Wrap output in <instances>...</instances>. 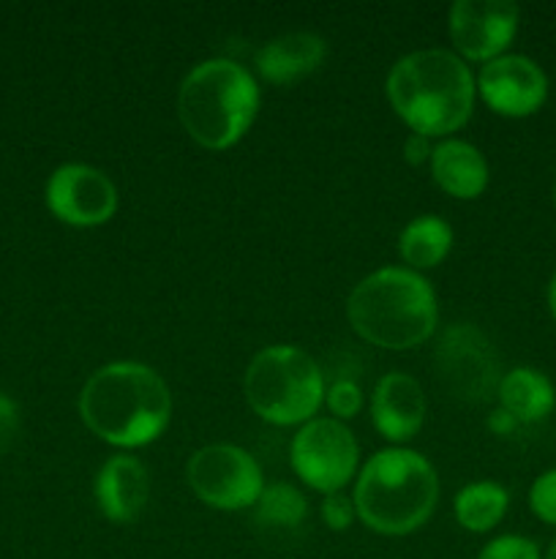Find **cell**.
Wrapping results in <instances>:
<instances>
[{
	"instance_id": "1",
	"label": "cell",
	"mask_w": 556,
	"mask_h": 559,
	"mask_svg": "<svg viewBox=\"0 0 556 559\" xmlns=\"http://www.w3.org/2000/svg\"><path fill=\"white\" fill-rule=\"evenodd\" d=\"M80 415L98 440L134 451L164 435L172 418V393L156 369L118 360L87 377L80 393Z\"/></svg>"
},
{
	"instance_id": "2",
	"label": "cell",
	"mask_w": 556,
	"mask_h": 559,
	"mask_svg": "<svg viewBox=\"0 0 556 559\" xmlns=\"http://www.w3.org/2000/svg\"><path fill=\"white\" fill-rule=\"evenodd\" d=\"M385 93L398 118L423 136H450L474 112V74L450 49H418L392 63Z\"/></svg>"
},
{
	"instance_id": "3",
	"label": "cell",
	"mask_w": 556,
	"mask_h": 559,
	"mask_svg": "<svg viewBox=\"0 0 556 559\" xmlns=\"http://www.w3.org/2000/svg\"><path fill=\"white\" fill-rule=\"evenodd\" d=\"M347 320L360 338L382 349H412L428 342L439 322L436 293L409 267H379L354 284Z\"/></svg>"
},
{
	"instance_id": "4",
	"label": "cell",
	"mask_w": 556,
	"mask_h": 559,
	"mask_svg": "<svg viewBox=\"0 0 556 559\" xmlns=\"http://www.w3.org/2000/svg\"><path fill=\"white\" fill-rule=\"evenodd\" d=\"M358 519L379 535H409L423 527L439 502V475L412 448L376 451L354 480Z\"/></svg>"
},
{
	"instance_id": "5",
	"label": "cell",
	"mask_w": 556,
	"mask_h": 559,
	"mask_svg": "<svg viewBox=\"0 0 556 559\" xmlns=\"http://www.w3.org/2000/svg\"><path fill=\"white\" fill-rule=\"evenodd\" d=\"M259 102V87L245 66L210 58L196 63L180 82L178 115L196 145L227 151L251 129Z\"/></svg>"
},
{
	"instance_id": "6",
	"label": "cell",
	"mask_w": 556,
	"mask_h": 559,
	"mask_svg": "<svg viewBox=\"0 0 556 559\" xmlns=\"http://www.w3.org/2000/svg\"><path fill=\"white\" fill-rule=\"evenodd\" d=\"M245 402L265 424L303 426L325 404V377L319 364L294 344H270L245 369Z\"/></svg>"
},
{
	"instance_id": "7",
	"label": "cell",
	"mask_w": 556,
	"mask_h": 559,
	"mask_svg": "<svg viewBox=\"0 0 556 559\" xmlns=\"http://www.w3.org/2000/svg\"><path fill=\"white\" fill-rule=\"evenodd\" d=\"M436 377L450 396L463 404H488L501 382L499 353L472 322L445 328L434 349Z\"/></svg>"
},
{
	"instance_id": "8",
	"label": "cell",
	"mask_w": 556,
	"mask_h": 559,
	"mask_svg": "<svg viewBox=\"0 0 556 559\" xmlns=\"http://www.w3.org/2000/svg\"><path fill=\"white\" fill-rule=\"evenodd\" d=\"M289 462L309 489L336 495L358 475L360 445L343 420L314 418L292 437Z\"/></svg>"
},
{
	"instance_id": "9",
	"label": "cell",
	"mask_w": 556,
	"mask_h": 559,
	"mask_svg": "<svg viewBox=\"0 0 556 559\" xmlns=\"http://www.w3.org/2000/svg\"><path fill=\"white\" fill-rule=\"evenodd\" d=\"M185 480L205 506L216 511H245L254 508L265 489L262 467L249 451L229 442L205 445L189 459Z\"/></svg>"
},
{
	"instance_id": "10",
	"label": "cell",
	"mask_w": 556,
	"mask_h": 559,
	"mask_svg": "<svg viewBox=\"0 0 556 559\" xmlns=\"http://www.w3.org/2000/svg\"><path fill=\"white\" fill-rule=\"evenodd\" d=\"M518 22L521 11L512 0H456L447 14V33L458 58L488 63L507 52Z\"/></svg>"
},
{
	"instance_id": "11",
	"label": "cell",
	"mask_w": 556,
	"mask_h": 559,
	"mask_svg": "<svg viewBox=\"0 0 556 559\" xmlns=\"http://www.w3.org/2000/svg\"><path fill=\"white\" fill-rule=\"evenodd\" d=\"M47 207L71 227H101L118 213V189L90 164H63L47 180Z\"/></svg>"
},
{
	"instance_id": "12",
	"label": "cell",
	"mask_w": 556,
	"mask_h": 559,
	"mask_svg": "<svg viewBox=\"0 0 556 559\" xmlns=\"http://www.w3.org/2000/svg\"><path fill=\"white\" fill-rule=\"evenodd\" d=\"M474 85L480 98L505 118H529L548 98V76L537 60L516 52H505L480 66Z\"/></svg>"
},
{
	"instance_id": "13",
	"label": "cell",
	"mask_w": 556,
	"mask_h": 559,
	"mask_svg": "<svg viewBox=\"0 0 556 559\" xmlns=\"http://www.w3.org/2000/svg\"><path fill=\"white\" fill-rule=\"evenodd\" d=\"M428 415L423 385L403 371H387L371 393V420L387 442H409Z\"/></svg>"
},
{
	"instance_id": "14",
	"label": "cell",
	"mask_w": 556,
	"mask_h": 559,
	"mask_svg": "<svg viewBox=\"0 0 556 559\" xmlns=\"http://www.w3.org/2000/svg\"><path fill=\"white\" fill-rule=\"evenodd\" d=\"M96 506L109 522L129 524L145 511L150 497V475L147 467L131 453H114L101 464L96 475Z\"/></svg>"
},
{
	"instance_id": "15",
	"label": "cell",
	"mask_w": 556,
	"mask_h": 559,
	"mask_svg": "<svg viewBox=\"0 0 556 559\" xmlns=\"http://www.w3.org/2000/svg\"><path fill=\"white\" fill-rule=\"evenodd\" d=\"M327 55L325 38L316 33H283L270 38L256 52V71L273 85H292L314 74Z\"/></svg>"
},
{
	"instance_id": "16",
	"label": "cell",
	"mask_w": 556,
	"mask_h": 559,
	"mask_svg": "<svg viewBox=\"0 0 556 559\" xmlns=\"http://www.w3.org/2000/svg\"><path fill=\"white\" fill-rule=\"evenodd\" d=\"M431 178L456 200H478L488 189V162L467 140H442L431 151Z\"/></svg>"
},
{
	"instance_id": "17",
	"label": "cell",
	"mask_w": 556,
	"mask_h": 559,
	"mask_svg": "<svg viewBox=\"0 0 556 559\" xmlns=\"http://www.w3.org/2000/svg\"><path fill=\"white\" fill-rule=\"evenodd\" d=\"M496 399H499V407L518 420V426L540 424L554 413L556 388L543 371L532 366H518L501 374Z\"/></svg>"
},
{
	"instance_id": "18",
	"label": "cell",
	"mask_w": 556,
	"mask_h": 559,
	"mask_svg": "<svg viewBox=\"0 0 556 559\" xmlns=\"http://www.w3.org/2000/svg\"><path fill=\"white\" fill-rule=\"evenodd\" d=\"M452 249V227L442 216L425 213L412 218L398 235V254L409 271H428L445 262Z\"/></svg>"
},
{
	"instance_id": "19",
	"label": "cell",
	"mask_w": 556,
	"mask_h": 559,
	"mask_svg": "<svg viewBox=\"0 0 556 559\" xmlns=\"http://www.w3.org/2000/svg\"><path fill=\"white\" fill-rule=\"evenodd\" d=\"M510 495L496 480H474L456 495L452 511L467 533H491L505 519Z\"/></svg>"
},
{
	"instance_id": "20",
	"label": "cell",
	"mask_w": 556,
	"mask_h": 559,
	"mask_svg": "<svg viewBox=\"0 0 556 559\" xmlns=\"http://www.w3.org/2000/svg\"><path fill=\"white\" fill-rule=\"evenodd\" d=\"M309 516V500L292 484H270L254 502V522L262 530H294Z\"/></svg>"
},
{
	"instance_id": "21",
	"label": "cell",
	"mask_w": 556,
	"mask_h": 559,
	"mask_svg": "<svg viewBox=\"0 0 556 559\" xmlns=\"http://www.w3.org/2000/svg\"><path fill=\"white\" fill-rule=\"evenodd\" d=\"M325 407L336 420H352L363 409V388L354 380H336L325 391Z\"/></svg>"
},
{
	"instance_id": "22",
	"label": "cell",
	"mask_w": 556,
	"mask_h": 559,
	"mask_svg": "<svg viewBox=\"0 0 556 559\" xmlns=\"http://www.w3.org/2000/svg\"><path fill=\"white\" fill-rule=\"evenodd\" d=\"M529 508L543 524L556 527V469L537 475L529 489Z\"/></svg>"
},
{
	"instance_id": "23",
	"label": "cell",
	"mask_w": 556,
	"mask_h": 559,
	"mask_svg": "<svg viewBox=\"0 0 556 559\" xmlns=\"http://www.w3.org/2000/svg\"><path fill=\"white\" fill-rule=\"evenodd\" d=\"M478 559H543L537 544L523 535H499L480 549Z\"/></svg>"
},
{
	"instance_id": "24",
	"label": "cell",
	"mask_w": 556,
	"mask_h": 559,
	"mask_svg": "<svg viewBox=\"0 0 556 559\" xmlns=\"http://www.w3.org/2000/svg\"><path fill=\"white\" fill-rule=\"evenodd\" d=\"M322 519H325V524L330 530L343 533V530L352 527L354 519H358V508H354L352 497H347L343 491L325 495V500H322Z\"/></svg>"
},
{
	"instance_id": "25",
	"label": "cell",
	"mask_w": 556,
	"mask_h": 559,
	"mask_svg": "<svg viewBox=\"0 0 556 559\" xmlns=\"http://www.w3.org/2000/svg\"><path fill=\"white\" fill-rule=\"evenodd\" d=\"M20 435V409L5 393H0V456L14 445Z\"/></svg>"
},
{
	"instance_id": "26",
	"label": "cell",
	"mask_w": 556,
	"mask_h": 559,
	"mask_svg": "<svg viewBox=\"0 0 556 559\" xmlns=\"http://www.w3.org/2000/svg\"><path fill=\"white\" fill-rule=\"evenodd\" d=\"M431 140L423 134H409L407 142H403V158H407L409 164H414V167H420V164L431 162Z\"/></svg>"
},
{
	"instance_id": "27",
	"label": "cell",
	"mask_w": 556,
	"mask_h": 559,
	"mask_svg": "<svg viewBox=\"0 0 556 559\" xmlns=\"http://www.w3.org/2000/svg\"><path fill=\"white\" fill-rule=\"evenodd\" d=\"M488 429L494 431L496 437H507V435H512V431L518 429V420L512 418V415H507L505 409H494V413L488 415Z\"/></svg>"
},
{
	"instance_id": "28",
	"label": "cell",
	"mask_w": 556,
	"mask_h": 559,
	"mask_svg": "<svg viewBox=\"0 0 556 559\" xmlns=\"http://www.w3.org/2000/svg\"><path fill=\"white\" fill-rule=\"evenodd\" d=\"M548 309H551V317L556 320V273L551 276V284H548Z\"/></svg>"
},
{
	"instance_id": "29",
	"label": "cell",
	"mask_w": 556,
	"mask_h": 559,
	"mask_svg": "<svg viewBox=\"0 0 556 559\" xmlns=\"http://www.w3.org/2000/svg\"><path fill=\"white\" fill-rule=\"evenodd\" d=\"M545 559H556V538H554V540H551L548 551H545Z\"/></svg>"
},
{
	"instance_id": "30",
	"label": "cell",
	"mask_w": 556,
	"mask_h": 559,
	"mask_svg": "<svg viewBox=\"0 0 556 559\" xmlns=\"http://www.w3.org/2000/svg\"><path fill=\"white\" fill-rule=\"evenodd\" d=\"M551 194H554V205H556V180H554V191H551Z\"/></svg>"
}]
</instances>
